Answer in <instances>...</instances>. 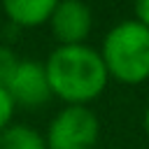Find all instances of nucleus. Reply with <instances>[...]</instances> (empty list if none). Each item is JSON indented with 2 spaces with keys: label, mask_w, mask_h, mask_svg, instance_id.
Returning <instances> with one entry per match:
<instances>
[{
  "label": "nucleus",
  "mask_w": 149,
  "mask_h": 149,
  "mask_svg": "<svg viewBox=\"0 0 149 149\" xmlns=\"http://www.w3.org/2000/svg\"><path fill=\"white\" fill-rule=\"evenodd\" d=\"M44 72L51 95L65 105H88L109 81L100 51L88 44L56 47L44 61Z\"/></svg>",
  "instance_id": "obj_1"
},
{
  "label": "nucleus",
  "mask_w": 149,
  "mask_h": 149,
  "mask_svg": "<svg viewBox=\"0 0 149 149\" xmlns=\"http://www.w3.org/2000/svg\"><path fill=\"white\" fill-rule=\"evenodd\" d=\"M109 79L121 84H142L149 79V30L135 19L114 23L100 49Z\"/></svg>",
  "instance_id": "obj_2"
},
{
  "label": "nucleus",
  "mask_w": 149,
  "mask_h": 149,
  "mask_svg": "<svg viewBox=\"0 0 149 149\" xmlns=\"http://www.w3.org/2000/svg\"><path fill=\"white\" fill-rule=\"evenodd\" d=\"M100 140V119L88 105H65L44 133L47 149H93Z\"/></svg>",
  "instance_id": "obj_3"
},
{
  "label": "nucleus",
  "mask_w": 149,
  "mask_h": 149,
  "mask_svg": "<svg viewBox=\"0 0 149 149\" xmlns=\"http://www.w3.org/2000/svg\"><path fill=\"white\" fill-rule=\"evenodd\" d=\"M49 28H51L58 47L86 44V37L93 28L91 7L79 0L54 2V12L49 16Z\"/></svg>",
  "instance_id": "obj_4"
},
{
  "label": "nucleus",
  "mask_w": 149,
  "mask_h": 149,
  "mask_svg": "<svg viewBox=\"0 0 149 149\" xmlns=\"http://www.w3.org/2000/svg\"><path fill=\"white\" fill-rule=\"evenodd\" d=\"M5 91L9 93L14 107H42L51 95L49 81H47V72H44V63L40 61H19L12 79L7 81Z\"/></svg>",
  "instance_id": "obj_5"
},
{
  "label": "nucleus",
  "mask_w": 149,
  "mask_h": 149,
  "mask_svg": "<svg viewBox=\"0 0 149 149\" xmlns=\"http://www.w3.org/2000/svg\"><path fill=\"white\" fill-rule=\"evenodd\" d=\"M56 0H5V16L19 28H37L49 23Z\"/></svg>",
  "instance_id": "obj_6"
},
{
  "label": "nucleus",
  "mask_w": 149,
  "mask_h": 149,
  "mask_svg": "<svg viewBox=\"0 0 149 149\" xmlns=\"http://www.w3.org/2000/svg\"><path fill=\"white\" fill-rule=\"evenodd\" d=\"M0 149H47L44 135L26 123H9L0 133Z\"/></svg>",
  "instance_id": "obj_7"
},
{
  "label": "nucleus",
  "mask_w": 149,
  "mask_h": 149,
  "mask_svg": "<svg viewBox=\"0 0 149 149\" xmlns=\"http://www.w3.org/2000/svg\"><path fill=\"white\" fill-rule=\"evenodd\" d=\"M19 61H21V58L16 56L14 49L0 44V88L7 86V81L12 79V74H14L16 65H19Z\"/></svg>",
  "instance_id": "obj_8"
},
{
  "label": "nucleus",
  "mask_w": 149,
  "mask_h": 149,
  "mask_svg": "<svg viewBox=\"0 0 149 149\" xmlns=\"http://www.w3.org/2000/svg\"><path fill=\"white\" fill-rule=\"evenodd\" d=\"M14 102L9 98V93L5 88H0V133L12 123V116H14Z\"/></svg>",
  "instance_id": "obj_9"
},
{
  "label": "nucleus",
  "mask_w": 149,
  "mask_h": 149,
  "mask_svg": "<svg viewBox=\"0 0 149 149\" xmlns=\"http://www.w3.org/2000/svg\"><path fill=\"white\" fill-rule=\"evenodd\" d=\"M133 19L137 21V23H142L147 30H149V0H140V2H135V7H133Z\"/></svg>",
  "instance_id": "obj_10"
},
{
  "label": "nucleus",
  "mask_w": 149,
  "mask_h": 149,
  "mask_svg": "<svg viewBox=\"0 0 149 149\" xmlns=\"http://www.w3.org/2000/svg\"><path fill=\"white\" fill-rule=\"evenodd\" d=\"M144 130H147V135H149V105H147V109H144Z\"/></svg>",
  "instance_id": "obj_11"
}]
</instances>
